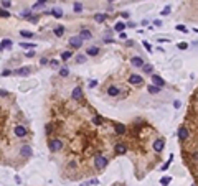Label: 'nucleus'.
<instances>
[{"mask_svg": "<svg viewBox=\"0 0 198 186\" xmlns=\"http://www.w3.org/2000/svg\"><path fill=\"white\" fill-rule=\"evenodd\" d=\"M107 163H109L107 158L106 156H102V155H97L96 158H94V166H96L97 170H104V168L107 166Z\"/></svg>", "mask_w": 198, "mask_h": 186, "instance_id": "f257e3e1", "label": "nucleus"}, {"mask_svg": "<svg viewBox=\"0 0 198 186\" xmlns=\"http://www.w3.org/2000/svg\"><path fill=\"white\" fill-rule=\"evenodd\" d=\"M20 156H23V158H30V156H33V150H31L30 145H23L20 148Z\"/></svg>", "mask_w": 198, "mask_h": 186, "instance_id": "f03ea898", "label": "nucleus"}, {"mask_svg": "<svg viewBox=\"0 0 198 186\" xmlns=\"http://www.w3.org/2000/svg\"><path fill=\"white\" fill-rule=\"evenodd\" d=\"M69 45H71L74 50H79V48L83 46V38H81V36H71Z\"/></svg>", "mask_w": 198, "mask_h": 186, "instance_id": "7ed1b4c3", "label": "nucleus"}, {"mask_svg": "<svg viewBox=\"0 0 198 186\" xmlns=\"http://www.w3.org/2000/svg\"><path fill=\"white\" fill-rule=\"evenodd\" d=\"M131 64L134 66V68H144V59L140 58V56H132L131 58Z\"/></svg>", "mask_w": 198, "mask_h": 186, "instance_id": "20e7f679", "label": "nucleus"}, {"mask_svg": "<svg viewBox=\"0 0 198 186\" xmlns=\"http://www.w3.org/2000/svg\"><path fill=\"white\" fill-rule=\"evenodd\" d=\"M63 148V142L61 140H51L50 142V150L51 151H60Z\"/></svg>", "mask_w": 198, "mask_h": 186, "instance_id": "39448f33", "label": "nucleus"}, {"mask_svg": "<svg viewBox=\"0 0 198 186\" xmlns=\"http://www.w3.org/2000/svg\"><path fill=\"white\" fill-rule=\"evenodd\" d=\"M142 76H139V74H132L131 77H129V84H132V86H140L142 84Z\"/></svg>", "mask_w": 198, "mask_h": 186, "instance_id": "423d86ee", "label": "nucleus"}, {"mask_svg": "<svg viewBox=\"0 0 198 186\" xmlns=\"http://www.w3.org/2000/svg\"><path fill=\"white\" fill-rule=\"evenodd\" d=\"M177 137H178V140H180V142L187 140V138H188V130L185 129V127H180L178 132H177Z\"/></svg>", "mask_w": 198, "mask_h": 186, "instance_id": "0eeeda50", "label": "nucleus"}, {"mask_svg": "<svg viewBox=\"0 0 198 186\" xmlns=\"http://www.w3.org/2000/svg\"><path fill=\"white\" fill-rule=\"evenodd\" d=\"M163 145H165V140L163 138H157V140L154 142V150L157 151V153H160L163 150Z\"/></svg>", "mask_w": 198, "mask_h": 186, "instance_id": "6e6552de", "label": "nucleus"}, {"mask_svg": "<svg viewBox=\"0 0 198 186\" xmlns=\"http://www.w3.org/2000/svg\"><path fill=\"white\" fill-rule=\"evenodd\" d=\"M150 76H152V84L158 86V87H163V86H165V81H163L160 76H157V74H150Z\"/></svg>", "mask_w": 198, "mask_h": 186, "instance_id": "1a4fd4ad", "label": "nucleus"}, {"mask_svg": "<svg viewBox=\"0 0 198 186\" xmlns=\"http://www.w3.org/2000/svg\"><path fill=\"white\" fill-rule=\"evenodd\" d=\"M71 97L74 99V101H81V99H83L81 87H74V89H73V92H71Z\"/></svg>", "mask_w": 198, "mask_h": 186, "instance_id": "9d476101", "label": "nucleus"}, {"mask_svg": "<svg viewBox=\"0 0 198 186\" xmlns=\"http://www.w3.org/2000/svg\"><path fill=\"white\" fill-rule=\"evenodd\" d=\"M13 132H15V135H17V137H25L26 133H28V130H26L23 125H17Z\"/></svg>", "mask_w": 198, "mask_h": 186, "instance_id": "9b49d317", "label": "nucleus"}, {"mask_svg": "<svg viewBox=\"0 0 198 186\" xmlns=\"http://www.w3.org/2000/svg\"><path fill=\"white\" fill-rule=\"evenodd\" d=\"M119 87H116V86H109L107 87V96H111V97H117L119 96Z\"/></svg>", "mask_w": 198, "mask_h": 186, "instance_id": "f8f14e48", "label": "nucleus"}, {"mask_svg": "<svg viewBox=\"0 0 198 186\" xmlns=\"http://www.w3.org/2000/svg\"><path fill=\"white\" fill-rule=\"evenodd\" d=\"M114 130H116L117 135H124V133H126V125L117 122V124H114Z\"/></svg>", "mask_w": 198, "mask_h": 186, "instance_id": "ddd939ff", "label": "nucleus"}, {"mask_svg": "<svg viewBox=\"0 0 198 186\" xmlns=\"http://www.w3.org/2000/svg\"><path fill=\"white\" fill-rule=\"evenodd\" d=\"M114 150H116L117 155H124L127 151V147H126V143H117V145L114 147Z\"/></svg>", "mask_w": 198, "mask_h": 186, "instance_id": "4468645a", "label": "nucleus"}, {"mask_svg": "<svg viewBox=\"0 0 198 186\" xmlns=\"http://www.w3.org/2000/svg\"><path fill=\"white\" fill-rule=\"evenodd\" d=\"M79 36H81L83 40H91L92 38V33L89 30H86V28H83L81 31H79Z\"/></svg>", "mask_w": 198, "mask_h": 186, "instance_id": "2eb2a0df", "label": "nucleus"}, {"mask_svg": "<svg viewBox=\"0 0 198 186\" xmlns=\"http://www.w3.org/2000/svg\"><path fill=\"white\" fill-rule=\"evenodd\" d=\"M15 74H18V76H28V74H30V68H20V69L15 71Z\"/></svg>", "mask_w": 198, "mask_h": 186, "instance_id": "dca6fc26", "label": "nucleus"}, {"mask_svg": "<svg viewBox=\"0 0 198 186\" xmlns=\"http://www.w3.org/2000/svg\"><path fill=\"white\" fill-rule=\"evenodd\" d=\"M147 89H149V92H150V94H158L162 87H158V86H155V84H150V86L147 87Z\"/></svg>", "mask_w": 198, "mask_h": 186, "instance_id": "f3484780", "label": "nucleus"}, {"mask_svg": "<svg viewBox=\"0 0 198 186\" xmlns=\"http://www.w3.org/2000/svg\"><path fill=\"white\" fill-rule=\"evenodd\" d=\"M86 53L89 56H96V55H99V48H96V46H91V48H88L86 50Z\"/></svg>", "mask_w": 198, "mask_h": 186, "instance_id": "a211bd4d", "label": "nucleus"}, {"mask_svg": "<svg viewBox=\"0 0 198 186\" xmlns=\"http://www.w3.org/2000/svg\"><path fill=\"white\" fill-rule=\"evenodd\" d=\"M50 13L55 17V18H61V17H63V10H61V8H53Z\"/></svg>", "mask_w": 198, "mask_h": 186, "instance_id": "6ab92c4d", "label": "nucleus"}, {"mask_svg": "<svg viewBox=\"0 0 198 186\" xmlns=\"http://www.w3.org/2000/svg\"><path fill=\"white\" fill-rule=\"evenodd\" d=\"M10 46H12V41L8 40V38H3V40H2V46H0L2 51L5 50V48H10Z\"/></svg>", "mask_w": 198, "mask_h": 186, "instance_id": "aec40b11", "label": "nucleus"}, {"mask_svg": "<svg viewBox=\"0 0 198 186\" xmlns=\"http://www.w3.org/2000/svg\"><path fill=\"white\" fill-rule=\"evenodd\" d=\"M53 33H55L56 36H63V35H65V26H61V25H60V26H56Z\"/></svg>", "mask_w": 198, "mask_h": 186, "instance_id": "412c9836", "label": "nucleus"}, {"mask_svg": "<svg viewBox=\"0 0 198 186\" xmlns=\"http://www.w3.org/2000/svg\"><path fill=\"white\" fill-rule=\"evenodd\" d=\"M142 71L145 73V74H152V73H154V66L152 64H144Z\"/></svg>", "mask_w": 198, "mask_h": 186, "instance_id": "4be33fe9", "label": "nucleus"}, {"mask_svg": "<svg viewBox=\"0 0 198 186\" xmlns=\"http://www.w3.org/2000/svg\"><path fill=\"white\" fill-rule=\"evenodd\" d=\"M126 23H122V21H117V23H116V26H114V30H116V31H119V33H121V31L122 30H124V28H126Z\"/></svg>", "mask_w": 198, "mask_h": 186, "instance_id": "5701e85b", "label": "nucleus"}, {"mask_svg": "<svg viewBox=\"0 0 198 186\" xmlns=\"http://www.w3.org/2000/svg\"><path fill=\"white\" fill-rule=\"evenodd\" d=\"M94 20H96L97 23H102V21L106 20V15H104V13H97V15H94Z\"/></svg>", "mask_w": 198, "mask_h": 186, "instance_id": "b1692460", "label": "nucleus"}, {"mask_svg": "<svg viewBox=\"0 0 198 186\" xmlns=\"http://www.w3.org/2000/svg\"><path fill=\"white\" fill-rule=\"evenodd\" d=\"M96 185H99V180H89L86 183H83L81 186H96Z\"/></svg>", "mask_w": 198, "mask_h": 186, "instance_id": "393cba45", "label": "nucleus"}, {"mask_svg": "<svg viewBox=\"0 0 198 186\" xmlns=\"http://www.w3.org/2000/svg\"><path fill=\"white\" fill-rule=\"evenodd\" d=\"M170 181H172V178H170V176H163L162 180H160V185H162V186H168V183H170Z\"/></svg>", "mask_w": 198, "mask_h": 186, "instance_id": "a878e982", "label": "nucleus"}, {"mask_svg": "<svg viewBox=\"0 0 198 186\" xmlns=\"http://www.w3.org/2000/svg\"><path fill=\"white\" fill-rule=\"evenodd\" d=\"M20 48H26V50H35L33 43H20Z\"/></svg>", "mask_w": 198, "mask_h": 186, "instance_id": "bb28decb", "label": "nucleus"}, {"mask_svg": "<svg viewBox=\"0 0 198 186\" xmlns=\"http://www.w3.org/2000/svg\"><path fill=\"white\" fill-rule=\"evenodd\" d=\"M20 36H23V38H33V33H31V31L22 30V31H20Z\"/></svg>", "mask_w": 198, "mask_h": 186, "instance_id": "cd10ccee", "label": "nucleus"}, {"mask_svg": "<svg viewBox=\"0 0 198 186\" xmlns=\"http://www.w3.org/2000/svg\"><path fill=\"white\" fill-rule=\"evenodd\" d=\"M71 56H73V53H71V51H65V53L61 55V59L68 61V59H69V58H71Z\"/></svg>", "mask_w": 198, "mask_h": 186, "instance_id": "c85d7f7f", "label": "nucleus"}, {"mask_svg": "<svg viewBox=\"0 0 198 186\" xmlns=\"http://www.w3.org/2000/svg\"><path fill=\"white\" fill-rule=\"evenodd\" d=\"M92 124H94V125H101V124H102V119H101L99 115L92 117Z\"/></svg>", "mask_w": 198, "mask_h": 186, "instance_id": "c756f323", "label": "nucleus"}, {"mask_svg": "<svg viewBox=\"0 0 198 186\" xmlns=\"http://www.w3.org/2000/svg\"><path fill=\"white\" fill-rule=\"evenodd\" d=\"M0 17H2V18H8V17H10V13H8V10H7V8H2V10H0Z\"/></svg>", "mask_w": 198, "mask_h": 186, "instance_id": "7c9ffc66", "label": "nucleus"}, {"mask_svg": "<svg viewBox=\"0 0 198 186\" xmlns=\"http://www.w3.org/2000/svg\"><path fill=\"white\" fill-rule=\"evenodd\" d=\"M84 61H86V56H84V55H78L76 56V63H78V64H81V63H84Z\"/></svg>", "mask_w": 198, "mask_h": 186, "instance_id": "2f4dec72", "label": "nucleus"}, {"mask_svg": "<svg viewBox=\"0 0 198 186\" xmlns=\"http://www.w3.org/2000/svg\"><path fill=\"white\" fill-rule=\"evenodd\" d=\"M69 74V71H68V68H61L60 69V76H63V77H66V76Z\"/></svg>", "mask_w": 198, "mask_h": 186, "instance_id": "473e14b6", "label": "nucleus"}, {"mask_svg": "<svg viewBox=\"0 0 198 186\" xmlns=\"http://www.w3.org/2000/svg\"><path fill=\"white\" fill-rule=\"evenodd\" d=\"M51 130H53V125H51V124H46V125H45V133H46V135H50Z\"/></svg>", "mask_w": 198, "mask_h": 186, "instance_id": "72a5a7b5", "label": "nucleus"}, {"mask_svg": "<svg viewBox=\"0 0 198 186\" xmlns=\"http://www.w3.org/2000/svg\"><path fill=\"white\" fill-rule=\"evenodd\" d=\"M10 5H12L10 0H2V8H8Z\"/></svg>", "mask_w": 198, "mask_h": 186, "instance_id": "f704fd0d", "label": "nucleus"}, {"mask_svg": "<svg viewBox=\"0 0 198 186\" xmlns=\"http://www.w3.org/2000/svg\"><path fill=\"white\" fill-rule=\"evenodd\" d=\"M22 17H23V18H26V20H30V10H25V12H23V13H22Z\"/></svg>", "mask_w": 198, "mask_h": 186, "instance_id": "c9c22d12", "label": "nucleus"}, {"mask_svg": "<svg viewBox=\"0 0 198 186\" xmlns=\"http://www.w3.org/2000/svg\"><path fill=\"white\" fill-rule=\"evenodd\" d=\"M144 48H145L147 51H150V53H152V46H150V43H147V41H144Z\"/></svg>", "mask_w": 198, "mask_h": 186, "instance_id": "e433bc0d", "label": "nucleus"}, {"mask_svg": "<svg viewBox=\"0 0 198 186\" xmlns=\"http://www.w3.org/2000/svg\"><path fill=\"white\" fill-rule=\"evenodd\" d=\"M170 10H172V8H170V7H165V8H163V10H162V15H168V13H170Z\"/></svg>", "mask_w": 198, "mask_h": 186, "instance_id": "4c0bfd02", "label": "nucleus"}, {"mask_svg": "<svg viewBox=\"0 0 198 186\" xmlns=\"http://www.w3.org/2000/svg\"><path fill=\"white\" fill-rule=\"evenodd\" d=\"M81 10H83L81 3H74V12H81Z\"/></svg>", "mask_w": 198, "mask_h": 186, "instance_id": "58836bf2", "label": "nucleus"}, {"mask_svg": "<svg viewBox=\"0 0 198 186\" xmlns=\"http://www.w3.org/2000/svg\"><path fill=\"white\" fill-rule=\"evenodd\" d=\"M25 56H26V58H33V56H35V51H33V50H30L28 53H25Z\"/></svg>", "mask_w": 198, "mask_h": 186, "instance_id": "ea45409f", "label": "nucleus"}, {"mask_svg": "<svg viewBox=\"0 0 198 186\" xmlns=\"http://www.w3.org/2000/svg\"><path fill=\"white\" fill-rule=\"evenodd\" d=\"M96 86H97V81H96V79L89 81V87H96Z\"/></svg>", "mask_w": 198, "mask_h": 186, "instance_id": "a19ab883", "label": "nucleus"}, {"mask_svg": "<svg viewBox=\"0 0 198 186\" xmlns=\"http://www.w3.org/2000/svg\"><path fill=\"white\" fill-rule=\"evenodd\" d=\"M177 30H180V31H183V33H187V28L183 25H177Z\"/></svg>", "mask_w": 198, "mask_h": 186, "instance_id": "79ce46f5", "label": "nucleus"}, {"mask_svg": "<svg viewBox=\"0 0 198 186\" xmlns=\"http://www.w3.org/2000/svg\"><path fill=\"white\" fill-rule=\"evenodd\" d=\"M178 48H180V50H187L188 45H187V43H180V45H178Z\"/></svg>", "mask_w": 198, "mask_h": 186, "instance_id": "37998d69", "label": "nucleus"}, {"mask_svg": "<svg viewBox=\"0 0 198 186\" xmlns=\"http://www.w3.org/2000/svg\"><path fill=\"white\" fill-rule=\"evenodd\" d=\"M2 76H3V77L10 76V71H8V69H3V71H2Z\"/></svg>", "mask_w": 198, "mask_h": 186, "instance_id": "c03bdc74", "label": "nucleus"}, {"mask_svg": "<svg viewBox=\"0 0 198 186\" xmlns=\"http://www.w3.org/2000/svg\"><path fill=\"white\" fill-rule=\"evenodd\" d=\"M50 64H51V66H58V64H60V61H58V59H51Z\"/></svg>", "mask_w": 198, "mask_h": 186, "instance_id": "a18cd8bd", "label": "nucleus"}, {"mask_svg": "<svg viewBox=\"0 0 198 186\" xmlns=\"http://www.w3.org/2000/svg\"><path fill=\"white\" fill-rule=\"evenodd\" d=\"M121 17L127 20V18H129V12H122V13H121Z\"/></svg>", "mask_w": 198, "mask_h": 186, "instance_id": "49530a36", "label": "nucleus"}, {"mask_svg": "<svg viewBox=\"0 0 198 186\" xmlns=\"http://www.w3.org/2000/svg\"><path fill=\"white\" fill-rule=\"evenodd\" d=\"M48 63H50V61L46 59V58H41L40 59V64H48Z\"/></svg>", "mask_w": 198, "mask_h": 186, "instance_id": "de8ad7c7", "label": "nucleus"}, {"mask_svg": "<svg viewBox=\"0 0 198 186\" xmlns=\"http://www.w3.org/2000/svg\"><path fill=\"white\" fill-rule=\"evenodd\" d=\"M7 94H8V92H7L5 89H0V96H2V97H5Z\"/></svg>", "mask_w": 198, "mask_h": 186, "instance_id": "09e8293b", "label": "nucleus"}, {"mask_svg": "<svg viewBox=\"0 0 198 186\" xmlns=\"http://www.w3.org/2000/svg\"><path fill=\"white\" fill-rule=\"evenodd\" d=\"M180 106H182V104H180V101H175V102H173V107H175V109H178Z\"/></svg>", "mask_w": 198, "mask_h": 186, "instance_id": "8fccbe9b", "label": "nucleus"}, {"mask_svg": "<svg viewBox=\"0 0 198 186\" xmlns=\"http://www.w3.org/2000/svg\"><path fill=\"white\" fill-rule=\"evenodd\" d=\"M119 36H121V40H127V35L124 33V31H121V35H119Z\"/></svg>", "mask_w": 198, "mask_h": 186, "instance_id": "3c124183", "label": "nucleus"}, {"mask_svg": "<svg viewBox=\"0 0 198 186\" xmlns=\"http://www.w3.org/2000/svg\"><path fill=\"white\" fill-rule=\"evenodd\" d=\"M68 166H69V168H74V166H76V161H69V165Z\"/></svg>", "mask_w": 198, "mask_h": 186, "instance_id": "603ef678", "label": "nucleus"}, {"mask_svg": "<svg viewBox=\"0 0 198 186\" xmlns=\"http://www.w3.org/2000/svg\"><path fill=\"white\" fill-rule=\"evenodd\" d=\"M104 41H106V43H111V41H112V38H109V36H106V38H104Z\"/></svg>", "mask_w": 198, "mask_h": 186, "instance_id": "864d4df0", "label": "nucleus"}, {"mask_svg": "<svg viewBox=\"0 0 198 186\" xmlns=\"http://www.w3.org/2000/svg\"><path fill=\"white\" fill-rule=\"evenodd\" d=\"M38 2H40V3H43V5H45L46 2H48V0H38Z\"/></svg>", "mask_w": 198, "mask_h": 186, "instance_id": "5fc2aeb1", "label": "nucleus"}]
</instances>
